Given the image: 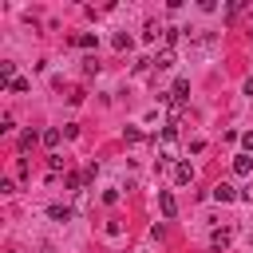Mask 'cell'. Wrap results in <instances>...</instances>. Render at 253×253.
<instances>
[{
    "label": "cell",
    "mask_w": 253,
    "mask_h": 253,
    "mask_svg": "<svg viewBox=\"0 0 253 253\" xmlns=\"http://www.w3.org/2000/svg\"><path fill=\"white\" fill-rule=\"evenodd\" d=\"M174 182H178V186L194 182V166H190V162H178V166H174Z\"/></svg>",
    "instance_id": "1"
},
{
    "label": "cell",
    "mask_w": 253,
    "mask_h": 253,
    "mask_svg": "<svg viewBox=\"0 0 253 253\" xmlns=\"http://www.w3.org/2000/svg\"><path fill=\"white\" fill-rule=\"evenodd\" d=\"M158 206H162V213H166V217H174V213H178V202H174V194H166V190L158 194Z\"/></svg>",
    "instance_id": "2"
},
{
    "label": "cell",
    "mask_w": 253,
    "mask_h": 253,
    "mask_svg": "<svg viewBox=\"0 0 253 253\" xmlns=\"http://www.w3.org/2000/svg\"><path fill=\"white\" fill-rule=\"evenodd\" d=\"M213 198H217V202H233L237 194H233V186H229V182H217V186H213Z\"/></svg>",
    "instance_id": "3"
},
{
    "label": "cell",
    "mask_w": 253,
    "mask_h": 253,
    "mask_svg": "<svg viewBox=\"0 0 253 253\" xmlns=\"http://www.w3.org/2000/svg\"><path fill=\"white\" fill-rule=\"evenodd\" d=\"M225 245H229V229H217V233L210 237V249H213V253H221Z\"/></svg>",
    "instance_id": "4"
},
{
    "label": "cell",
    "mask_w": 253,
    "mask_h": 253,
    "mask_svg": "<svg viewBox=\"0 0 253 253\" xmlns=\"http://www.w3.org/2000/svg\"><path fill=\"white\" fill-rule=\"evenodd\" d=\"M0 79H4V83L16 79V63H12V59H0Z\"/></svg>",
    "instance_id": "5"
},
{
    "label": "cell",
    "mask_w": 253,
    "mask_h": 253,
    "mask_svg": "<svg viewBox=\"0 0 253 253\" xmlns=\"http://www.w3.org/2000/svg\"><path fill=\"white\" fill-rule=\"evenodd\" d=\"M233 170H237V174H249V170H253V158H249V154H237V158H233Z\"/></svg>",
    "instance_id": "6"
},
{
    "label": "cell",
    "mask_w": 253,
    "mask_h": 253,
    "mask_svg": "<svg viewBox=\"0 0 253 253\" xmlns=\"http://www.w3.org/2000/svg\"><path fill=\"white\" fill-rule=\"evenodd\" d=\"M170 63H174V51H170V47H162V51L154 55V67H170Z\"/></svg>",
    "instance_id": "7"
},
{
    "label": "cell",
    "mask_w": 253,
    "mask_h": 253,
    "mask_svg": "<svg viewBox=\"0 0 253 253\" xmlns=\"http://www.w3.org/2000/svg\"><path fill=\"white\" fill-rule=\"evenodd\" d=\"M40 142H43V146H55V142H59V130H55V126H47V130L40 134Z\"/></svg>",
    "instance_id": "8"
},
{
    "label": "cell",
    "mask_w": 253,
    "mask_h": 253,
    "mask_svg": "<svg viewBox=\"0 0 253 253\" xmlns=\"http://www.w3.org/2000/svg\"><path fill=\"white\" fill-rule=\"evenodd\" d=\"M47 213H51V217H55V221H71V210H67V206H51V210H47Z\"/></svg>",
    "instance_id": "9"
},
{
    "label": "cell",
    "mask_w": 253,
    "mask_h": 253,
    "mask_svg": "<svg viewBox=\"0 0 253 253\" xmlns=\"http://www.w3.org/2000/svg\"><path fill=\"white\" fill-rule=\"evenodd\" d=\"M8 91H12V95H24V91H28V79H20V75H16V79L8 83Z\"/></svg>",
    "instance_id": "10"
},
{
    "label": "cell",
    "mask_w": 253,
    "mask_h": 253,
    "mask_svg": "<svg viewBox=\"0 0 253 253\" xmlns=\"http://www.w3.org/2000/svg\"><path fill=\"white\" fill-rule=\"evenodd\" d=\"M186 91H190V83L186 79H174V99H186Z\"/></svg>",
    "instance_id": "11"
},
{
    "label": "cell",
    "mask_w": 253,
    "mask_h": 253,
    "mask_svg": "<svg viewBox=\"0 0 253 253\" xmlns=\"http://www.w3.org/2000/svg\"><path fill=\"white\" fill-rule=\"evenodd\" d=\"M36 138H40L36 130H28V134H20V150H32V142H36Z\"/></svg>",
    "instance_id": "12"
},
{
    "label": "cell",
    "mask_w": 253,
    "mask_h": 253,
    "mask_svg": "<svg viewBox=\"0 0 253 253\" xmlns=\"http://www.w3.org/2000/svg\"><path fill=\"white\" fill-rule=\"evenodd\" d=\"M75 43H79V47H95V43H99V40H95V36H91V32H83V36H79V40H75Z\"/></svg>",
    "instance_id": "13"
},
{
    "label": "cell",
    "mask_w": 253,
    "mask_h": 253,
    "mask_svg": "<svg viewBox=\"0 0 253 253\" xmlns=\"http://www.w3.org/2000/svg\"><path fill=\"white\" fill-rule=\"evenodd\" d=\"M115 47H119V51H123V47H130V36H126V32H119V36H115Z\"/></svg>",
    "instance_id": "14"
},
{
    "label": "cell",
    "mask_w": 253,
    "mask_h": 253,
    "mask_svg": "<svg viewBox=\"0 0 253 253\" xmlns=\"http://www.w3.org/2000/svg\"><path fill=\"white\" fill-rule=\"evenodd\" d=\"M241 142H245V150H253V130H249V134H245Z\"/></svg>",
    "instance_id": "15"
},
{
    "label": "cell",
    "mask_w": 253,
    "mask_h": 253,
    "mask_svg": "<svg viewBox=\"0 0 253 253\" xmlns=\"http://www.w3.org/2000/svg\"><path fill=\"white\" fill-rule=\"evenodd\" d=\"M245 95H253V79H245Z\"/></svg>",
    "instance_id": "16"
}]
</instances>
